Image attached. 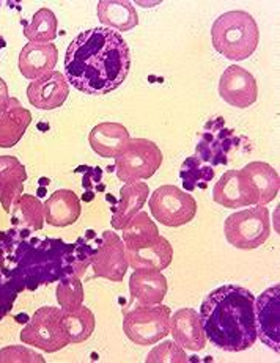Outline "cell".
Here are the masks:
<instances>
[{
	"label": "cell",
	"mask_w": 280,
	"mask_h": 363,
	"mask_svg": "<svg viewBox=\"0 0 280 363\" xmlns=\"http://www.w3.org/2000/svg\"><path fill=\"white\" fill-rule=\"evenodd\" d=\"M57 18L52 10L40 9L24 26V36L35 45H49L57 38Z\"/></svg>",
	"instance_id": "cell-27"
},
{
	"label": "cell",
	"mask_w": 280,
	"mask_h": 363,
	"mask_svg": "<svg viewBox=\"0 0 280 363\" xmlns=\"http://www.w3.org/2000/svg\"><path fill=\"white\" fill-rule=\"evenodd\" d=\"M224 235L227 242L235 249L252 250L268 241L271 235L269 211L267 205H255L254 208L233 213L224 222Z\"/></svg>",
	"instance_id": "cell-5"
},
{
	"label": "cell",
	"mask_w": 280,
	"mask_h": 363,
	"mask_svg": "<svg viewBox=\"0 0 280 363\" xmlns=\"http://www.w3.org/2000/svg\"><path fill=\"white\" fill-rule=\"evenodd\" d=\"M121 231H123L125 247L145 244L159 236V230H157L156 223L143 211L135 214Z\"/></svg>",
	"instance_id": "cell-29"
},
{
	"label": "cell",
	"mask_w": 280,
	"mask_h": 363,
	"mask_svg": "<svg viewBox=\"0 0 280 363\" xmlns=\"http://www.w3.org/2000/svg\"><path fill=\"white\" fill-rule=\"evenodd\" d=\"M98 247L91 255V269L95 277L107 279L113 283L123 281L128 271L125 244L113 231H103Z\"/></svg>",
	"instance_id": "cell-10"
},
{
	"label": "cell",
	"mask_w": 280,
	"mask_h": 363,
	"mask_svg": "<svg viewBox=\"0 0 280 363\" xmlns=\"http://www.w3.org/2000/svg\"><path fill=\"white\" fill-rule=\"evenodd\" d=\"M167 279L161 271L139 269L129 279V293L133 299L143 305L161 303L167 294Z\"/></svg>",
	"instance_id": "cell-18"
},
{
	"label": "cell",
	"mask_w": 280,
	"mask_h": 363,
	"mask_svg": "<svg viewBox=\"0 0 280 363\" xmlns=\"http://www.w3.org/2000/svg\"><path fill=\"white\" fill-rule=\"evenodd\" d=\"M131 69L126 40L106 27L85 30L71 41L65 57L67 81L76 90L101 96L125 82Z\"/></svg>",
	"instance_id": "cell-1"
},
{
	"label": "cell",
	"mask_w": 280,
	"mask_h": 363,
	"mask_svg": "<svg viewBox=\"0 0 280 363\" xmlns=\"http://www.w3.org/2000/svg\"><path fill=\"white\" fill-rule=\"evenodd\" d=\"M27 181L26 167L13 156H0V203L10 213L13 203L24 192Z\"/></svg>",
	"instance_id": "cell-23"
},
{
	"label": "cell",
	"mask_w": 280,
	"mask_h": 363,
	"mask_svg": "<svg viewBox=\"0 0 280 363\" xmlns=\"http://www.w3.org/2000/svg\"><path fill=\"white\" fill-rule=\"evenodd\" d=\"M98 18L101 24L118 32H128L139 24L135 6L126 0H101L98 4Z\"/></svg>",
	"instance_id": "cell-25"
},
{
	"label": "cell",
	"mask_w": 280,
	"mask_h": 363,
	"mask_svg": "<svg viewBox=\"0 0 280 363\" xmlns=\"http://www.w3.org/2000/svg\"><path fill=\"white\" fill-rule=\"evenodd\" d=\"M45 220L52 227H68L81 217V200L69 189H59L45 201Z\"/></svg>",
	"instance_id": "cell-19"
},
{
	"label": "cell",
	"mask_w": 280,
	"mask_h": 363,
	"mask_svg": "<svg viewBox=\"0 0 280 363\" xmlns=\"http://www.w3.org/2000/svg\"><path fill=\"white\" fill-rule=\"evenodd\" d=\"M0 363H45V357L26 346H6L0 350Z\"/></svg>",
	"instance_id": "cell-33"
},
{
	"label": "cell",
	"mask_w": 280,
	"mask_h": 363,
	"mask_svg": "<svg viewBox=\"0 0 280 363\" xmlns=\"http://www.w3.org/2000/svg\"><path fill=\"white\" fill-rule=\"evenodd\" d=\"M125 252L128 266H131L134 271H164L174 258V247L161 235L150 242L125 247Z\"/></svg>",
	"instance_id": "cell-13"
},
{
	"label": "cell",
	"mask_w": 280,
	"mask_h": 363,
	"mask_svg": "<svg viewBox=\"0 0 280 363\" xmlns=\"http://www.w3.org/2000/svg\"><path fill=\"white\" fill-rule=\"evenodd\" d=\"M150 195V187L140 181L126 183L120 191L117 206L112 208V227L113 230H123L128 222L138 214L145 205Z\"/></svg>",
	"instance_id": "cell-21"
},
{
	"label": "cell",
	"mask_w": 280,
	"mask_h": 363,
	"mask_svg": "<svg viewBox=\"0 0 280 363\" xmlns=\"http://www.w3.org/2000/svg\"><path fill=\"white\" fill-rule=\"evenodd\" d=\"M2 264H4V249L0 247V269H2Z\"/></svg>",
	"instance_id": "cell-35"
},
{
	"label": "cell",
	"mask_w": 280,
	"mask_h": 363,
	"mask_svg": "<svg viewBox=\"0 0 280 363\" xmlns=\"http://www.w3.org/2000/svg\"><path fill=\"white\" fill-rule=\"evenodd\" d=\"M63 315L65 311L62 308H38L21 332V341L49 354L67 347L71 343L67 328H65Z\"/></svg>",
	"instance_id": "cell-6"
},
{
	"label": "cell",
	"mask_w": 280,
	"mask_h": 363,
	"mask_svg": "<svg viewBox=\"0 0 280 363\" xmlns=\"http://www.w3.org/2000/svg\"><path fill=\"white\" fill-rule=\"evenodd\" d=\"M129 139V130L121 123H101L93 128L89 135L91 150L106 159L117 157Z\"/></svg>",
	"instance_id": "cell-20"
},
{
	"label": "cell",
	"mask_w": 280,
	"mask_h": 363,
	"mask_svg": "<svg viewBox=\"0 0 280 363\" xmlns=\"http://www.w3.org/2000/svg\"><path fill=\"white\" fill-rule=\"evenodd\" d=\"M213 200L218 205L236 209L255 205V200L242 183L238 170H227L213 189Z\"/></svg>",
	"instance_id": "cell-24"
},
{
	"label": "cell",
	"mask_w": 280,
	"mask_h": 363,
	"mask_svg": "<svg viewBox=\"0 0 280 363\" xmlns=\"http://www.w3.org/2000/svg\"><path fill=\"white\" fill-rule=\"evenodd\" d=\"M206 340L220 351L241 352L257 341L255 297L233 283L219 286L205 297L200 307Z\"/></svg>",
	"instance_id": "cell-2"
},
{
	"label": "cell",
	"mask_w": 280,
	"mask_h": 363,
	"mask_svg": "<svg viewBox=\"0 0 280 363\" xmlns=\"http://www.w3.org/2000/svg\"><path fill=\"white\" fill-rule=\"evenodd\" d=\"M179 177L183 179V187L186 191H196V189H206L214 178V169L200 164L196 157L191 156L181 165Z\"/></svg>",
	"instance_id": "cell-30"
},
{
	"label": "cell",
	"mask_w": 280,
	"mask_h": 363,
	"mask_svg": "<svg viewBox=\"0 0 280 363\" xmlns=\"http://www.w3.org/2000/svg\"><path fill=\"white\" fill-rule=\"evenodd\" d=\"M57 60H59V50L52 43H49V45L28 43L21 49L18 67L21 74L26 79L37 81V79L52 72Z\"/></svg>",
	"instance_id": "cell-17"
},
{
	"label": "cell",
	"mask_w": 280,
	"mask_h": 363,
	"mask_svg": "<svg viewBox=\"0 0 280 363\" xmlns=\"http://www.w3.org/2000/svg\"><path fill=\"white\" fill-rule=\"evenodd\" d=\"M162 151L148 139H129L125 150L113 159L115 172L123 183L152 178L162 164Z\"/></svg>",
	"instance_id": "cell-7"
},
{
	"label": "cell",
	"mask_w": 280,
	"mask_h": 363,
	"mask_svg": "<svg viewBox=\"0 0 280 363\" xmlns=\"http://www.w3.org/2000/svg\"><path fill=\"white\" fill-rule=\"evenodd\" d=\"M11 225L14 228H26L27 231H38L45 225V206L33 195L23 194L13 203Z\"/></svg>",
	"instance_id": "cell-26"
},
{
	"label": "cell",
	"mask_w": 280,
	"mask_h": 363,
	"mask_svg": "<svg viewBox=\"0 0 280 363\" xmlns=\"http://www.w3.org/2000/svg\"><path fill=\"white\" fill-rule=\"evenodd\" d=\"M32 123V113L21 106L16 98H10L5 111L0 113V148H11L23 139Z\"/></svg>",
	"instance_id": "cell-22"
},
{
	"label": "cell",
	"mask_w": 280,
	"mask_h": 363,
	"mask_svg": "<svg viewBox=\"0 0 280 363\" xmlns=\"http://www.w3.org/2000/svg\"><path fill=\"white\" fill-rule=\"evenodd\" d=\"M257 337L272 351L280 352V285L263 291L255 301Z\"/></svg>",
	"instance_id": "cell-11"
},
{
	"label": "cell",
	"mask_w": 280,
	"mask_h": 363,
	"mask_svg": "<svg viewBox=\"0 0 280 363\" xmlns=\"http://www.w3.org/2000/svg\"><path fill=\"white\" fill-rule=\"evenodd\" d=\"M65 328H67L69 343L77 345L87 341L95 330V315L89 307L81 305L77 310L63 315Z\"/></svg>",
	"instance_id": "cell-28"
},
{
	"label": "cell",
	"mask_w": 280,
	"mask_h": 363,
	"mask_svg": "<svg viewBox=\"0 0 280 363\" xmlns=\"http://www.w3.org/2000/svg\"><path fill=\"white\" fill-rule=\"evenodd\" d=\"M9 99H10V94H9V86H6L5 81L2 77H0V113L5 111L6 104H9Z\"/></svg>",
	"instance_id": "cell-34"
},
{
	"label": "cell",
	"mask_w": 280,
	"mask_h": 363,
	"mask_svg": "<svg viewBox=\"0 0 280 363\" xmlns=\"http://www.w3.org/2000/svg\"><path fill=\"white\" fill-rule=\"evenodd\" d=\"M147 363H188L189 357L175 341H162L148 352Z\"/></svg>",
	"instance_id": "cell-32"
},
{
	"label": "cell",
	"mask_w": 280,
	"mask_h": 363,
	"mask_svg": "<svg viewBox=\"0 0 280 363\" xmlns=\"http://www.w3.org/2000/svg\"><path fill=\"white\" fill-rule=\"evenodd\" d=\"M242 183L255 200V205H268L280 191V177L277 170L267 162H250L238 170Z\"/></svg>",
	"instance_id": "cell-14"
},
{
	"label": "cell",
	"mask_w": 280,
	"mask_h": 363,
	"mask_svg": "<svg viewBox=\"0 0 280 363\" xmlns=\"http://www.w3.org/2000/svg\"><path fill=\"white\" fill-rule=\"evenodd\" d=\"M241 140H244V137H238L233 129L225 128L224 118H211L198 135L194 157L211 169L216 165H227L233 161L235 152L241 148Z\"/></svg>",
	"instance_id": "cell-8"
},
{
	"label": "cell",
	"mask_w": 280,
	"mask_h": 363,
	"mask_svg": "<svg viewBox=\"0 0 280 363\" xmlns=\"http://www.w3.org/2000/svg\"><path fill=\"white\" fill-rule=\"evenodd\" d=\"M170 315L167 305L138 303L123 310V330L133 343L152 346L170 333Z\"/></svg>",
	"instance_id": "cell-4"
},
{
	"label": "cell",
	"mask_w": 280,
	"mask_h": 363,
	"mask_svg": "<svg viewBox=\"0 0 280 363\" xmlns=\"http://www.w3.org/2000/svg\"><path fill=\"white\" fill-rule=\"evenodd\" d=\"M219 94L227 104L236 108H247L257 103L258 85L252 72L240 65H232L222 72Z\"/></svg>",
	"instance_id": "cell-12"
},
{
	"label": "cell",
	"mask_w": 280,
	"mask_h": 363,
	"mask_svg": "<svg viewBox=\"0 0 280 363\" xmlns=\"http://www.w3.org/2000/svg\"><path fill=\"white\" fill-rule=\"evenodd\" d=\"M214 49L225 59L241 62L249 59L260 41V32L254 16L247 11H227L214 21L211 27Z\"/></svg>",
	"instance_id": "cell-3"
},
{
	"label": "cell",
	"mask_w": 280,
	"mask_h": 363,
	"mask_svg": "<svg viewBox=\"0 0 280 363\" xmlns=\"http://www.w3.org/2000/svg\"><path fill=\"white\" fill-rule=\"evenodd\" d=\"M170 335L183 350L192 352L202 351L206 346L202 319L194 308H181L174 316L170 315Z\"/></svg>",
	"instance_id": "cell-16"
},
{
	"label": "cell",
	"mask_w": 280,
	"mask_h": 363,
	"mask_svg": "<svg viewBox=\"0 0 280 363\" xmlns=\"http://www.w3.org/2000/svg\"><path fill=\"white\" fill-rule=\"evenodd\" d=\"M57 302L65 313L77 310L84 302V288L79 277H65L57 286Z\"/></svg>",
	"instance_id": "cell-31"
},
{
	"label": "cell",
	"mask_w": 280,
	"mask_h": 363,
	"mask_svg": "<svg viewBox=\"0 0 280 363\" xmlns=\"http://www.w3.org/2000/svg\"><path fill=\"white\" fill-rule=\"evenodd\" d=\"M69 94L67 77L60 71H52L27 86L28 103L40 111H54L65 104Z\"/></svg>",
	"instance_id": "cell-15"
},
{
	"label": "cell",
	"mask_w": 280,
	"mask_h": 363,
	"mask_svg": "<svg viewBox=\"0 0 280 363\" xmlns=\"http://www.w3.org/2000/svg\"><path fill=\"white\" fill-rule=\"evenodd\" d=\"M148 205L155 220L172 228L189 223L197 214V203L192 195L172 184L157 187Z\"/></svg>",
	"instance_id": "cell-9"
}]
</instances>
